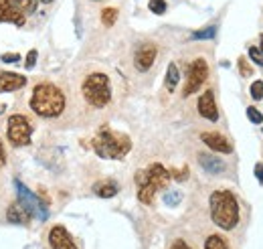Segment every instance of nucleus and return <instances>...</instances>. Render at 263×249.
I'll list each match as a JSON object with an SVG mask.
<instances>
[{"label": "nucleus", "mask_w": 263, "mask_h": 249, "mask_svg": "<svg viewBox=\"0 0 263 249\" xmlns=\"http://www.w3.org/2000/svg\"><path fill=\"white\" fill-rule=\"evenodd\" d=\"M27 103H29V110L36 118L47 120V122H55V120L65 116L69 97L59 83H55L51 79H39L31 87Z\"/></svg>", "instance_id": "f257e3e1"}, {"label": "nucleus", "mask_w": 263, "mask_h": 249, "mask_svg": "<svg viewBox=\"0 0 263 249\" xmlns=\"http://www.w3.org/2000/svg\"><path fill=\"white\" fill-rule=\"evenodd\" d=\"M75 92L87 110L101 112L114 101V81L103 69H89L81 75Z\"/></svg>", "instance_id": "f03ea898"}, {"label": "nucleus", "mask_w": 263, "mask_h": 249, "mask_svg": "<svg viewBox=\"0 0 263 249\" xmlns=\"http://www.w3.org/2000/svg\"><path fill=\"white\" fill-rule=\"evenodd\" d=\"M209 209H211L213 223L219 229L233 231L239 225V201L227 188H219V190L211 192Z\"/></svg>", "instance_id": "7ed1b4c3"}, {"label": "nucleus", "mask_w": 263, "mask_h": 249, "mask_svg": "<svg viewBox=\"0 0 263 249\" xmlns=\"http://www.w3.org/2000/svg\"><path fill=\"white\" fill-rule=\"evenodd\" d=\"M170 170L164 168L160 162H154L150 166H146L144 170H140L136 174V192H138V201L142 205H152L154 197L170 185Z\"/></svg>", "instance_id": "20e7f679"}, {"label": "nucleus", "mask_w": 263, "mask_h": 249, "mask_svg": "<svg viewBox=\"0 0 263 249\" xmlns=\"http://www.w3.org/2000/svg\"><path fill=\"white\" fill-rule=\"evenodd\" d=\"M91 146L96 150V154L107 160H122L124 156L130 152L132 140L130 136L122 134V132H114L109 128H101L96 138L91 140Z\"/></svg>", "instance_id": "39448f33"}, {"label": "nucleus", "mask_w": 263, "mask_h": 249, "mask_svg": "<svg viewBox=\"0 0 263 249\" xmlns=\"http://www.w3.org/2000/svg\"><path fill=\"white\" fill-rule=\"evenodd\" d=\"M31 136H33V124L29 120V116L25 114H12L6 122V140L10 146L14 148H25L31 144Z\"/></svg>", "instance_id": "423d86ee"}, {"label": "nucleus", "mask_w": 263, "mask_h": 249, "mask_svg": "<svg viewBox=\"0 0 263 249\" xmlns=\"http://www.w3.org/2000/svg\"><path fill=\"white\" fill-rule=\"evenodd\" d=\"M206 79H209V63H206V59H202V57H197L195 61L189 65L186 83H184L182 95L189 97V95L197 94L198 90L204 85Z\"/></svg>", "instance_id": "0eeeda50"}, {"label": "nucleus", "mask_w": 263, "mask_h": 249, "mask_svg": "<svg viewBox=\"0 0 263 249\" xmlns=\"http://www.w3.org/2000/svg\"><path fill=\"white\" fill-rule=\"evenodd\" d=\"M16 185V190H18V201H21V205L29 211V215L31 217H36L41 219V221H45V219L49 217V211H47V207H45V203H41V199L33 194L29 188L25 187V185H21V183H14Z\"/></svg>", "instance_id": "6e6552de"}, {"label": "nucleus", "mask_w": 263, "mask_h": 249, "mask_svg": "<svg viewBox=\"0 0 263 249\" xmlns=\"http://www.w3.org/2000/svg\"><path fill=\"white\" fill-rule=\"evenodd\" d=\"M156 57H158V47L154 43H144L138 47V51L134 55V67L144 73L154 65Z\"/></svg>", "instance_id": "1a4fd4ad"}, {"label": "nucleus", "mask_w": 263, "mask_h": 249, "mask_svg": "<svg viewBox=\"0 0 263 249\" xmlns=\"http://www.w3.org/2000/svg\"><path fill=\"white\" fill-rule=\"evenodd\" d=\"M0 23H12L16 27H23L27 23V14L14 0H0Z\"/></svg>", "instance_id": "9d476101"}, {"label": "nucleus", "mask_w": 263, "mask_h": 249, "mask_svg": "<svg viewBox=\"0 0 263 249\" xmlns=\"http://www.w3.org/2000/svg\"><path fill=\"white\" fill-rule=\"evenodd\" d=\"M200 140L215 152H221V154H231L233 152V144L227 140L225 134L221 132H202L200 134Z\"/></svg>", "instance_id": "9b49d317"}, {"label": "nucleus", "mask_w": 263, "mask_h": 249, "mask_svg": "<svg viewBox=\"0 0 263 249\" xmlns=\"http://www.w3.org/2000/svg\"><path fill=\"white\" fill-rule=\"evenodd\" d=\"M49 245L51 249H77L73 237L69 235L63 225H53L49 231Z\"/></svg>", "instance_id": "f8f14e48"}, {"label": "nucleus", "mask_w": 263, "mask_h": 249, "mask_svg": "<svg viewBox=\"0 0 263 249\" xmlns=\"http://www.w3.org/2000/svg\"><path fill=\"white\" fill-rule=\"evenodd\" d=\"M197 110H198V114H200L204 120H209V122H217V120H219V110H217V103H215V94H213V90H206L204 94L198 97Z\"/></svg>", "instance_id": "ddd939ff"}, {"label": "nucleus", "mask_w": 263, "mask_h": 249, "mask_svg": "<svg viewBox=\"0 0 263 249\" xmlns=\"http://www.w3.org/2000/svg\"><path fill=\"white\" fill-rule=\"evenodd\" d=\"M27 85V77L21 73H12V71H2L0 69V94L6 92H18Z\"/></svg>", "instance_id": "4468645a"}, {"label": "nucleus", "mask_w": 263, "mask_h": 249, "mask_svg": "<svg viewBox=\"0 0 263 249\" xmlns=\"http://www.w3.org/2000/svg\"><path fill=\"white\" fill-rule=\"evenodd\" d=\"M198 164L206 170V172H211V174H223L225 172V162L219 158V156L215 154H209V152H198Z\"/></svg>", "instance_id": "2eb2a0df"}, {"label": "nucleus", "mask_w": 263, "mask_h": 249, "mask_svg": "<svg viewBox=\"0 0 263 249\" xmlns=\"http://www.w3.org/2000/svg\"><path fill=\"white\" fill-rule=\"evenodd\" d=\"M6 219H8L10 223H16V225H29L31 215H29V211L21 205V201L14 199V201L6 207Z\"/></svg>", "instance_id": "dca6fc26"}, {"label": "nucleus", "mask_w": 263, "mask_h": 249, "mask_svg": "<svg viewBox=\"0 0 263 249\" xmlns=\"http://www.w3.org/2000/svg\"><path fill=\"white\" fill-rule=\"evenodd\" d=\"M6 181H8V150L4 140L0 138V203L6 197Z\"/></svg>", "instance_id": "f3484780"}, {"label": "nucleus", "mask_w": 263, "mask_h": 249, "mask_svg": "<svg viewBox=\"0 0 263 249\" xmlns=\"http://www.w3.org/2000/svg\"><path fill=\"white\" fill-rule=\"evenodd\" d=\"M178 81H180V71H178V65L176 63H170L168 65V71H166V81L164 87L172 94L176 87H178Z\"/></svg>", "instance_id": "a211bd4d"}, {"label": "nucleus", "mask_w": 263, "mask_h": 249, "mask_svg": "<svg viewBox=\"0 0 263 249\" xmlns=\"http://www.w3.org/2000/svg\"><path fill=\"white\" fill-rule=\"evenodd\" d=\"M93 192L101 197V199H111V197H116L118 194V185L116 183H111V181H105V183H98L96 187H93Z\"/></svg>", "instance_id": "6ab92c4d"}, {"label": "nucleus", "mask_w": 263, "mask_h": 249, "mask_svg": "<svg viewBox=\"0 0 263 249\" xmlns=\"http://www.w3.org/2000/svg\"><path fill=\"white\" fill-rule=\"evenodd\" d=\"M204 249H229V243H227V239L223 237V235H209L206 239H204Z\"/></svg>", "instance_id": "aec40b11"}, {"label": "nucleus", "mask_w": 263, "mask_h": 249, "mask_svg": "<svg viewBox=\"0 0 263 249\" xmlns=\"http://www.w3.org/2000/svg\"><path fill=\"white\" fill-rule=\"evenodd\" d=\"M118 8H114V6H107V8H103L101 10V23L105 25V27H111L116 21H118Z\"/></svg>", "instance_id": "412c9836"}, {"label": "nucleus", "mask_w": 263, "mask_h": 249, "mask_svg": "<svg viewBox=\"0 0 263 249\" xmlns=\"http://www.w3.org/2000/svg\"><path fill=\"white\" fill-rule=\"evenodd\" d=\"M215 32H217V27H209V29L193 32V39H195V41H206V39H213Z\"/></svg>", "instance_id": "4be33fe9"}, {"label": "nucleus", "mask_w": 263, "mask_h": 249, "mask_svg": "<svg viewBox=\"0 0 263 249\" xmlns=\"http://www.w3.org/2000/svg\"><path fill=\"white\" fill-rule=\"evenodd\" d=\"M148 8H150L154 14H164L166 0H150V2H148Z\"/></svg>", "instance_id": "5701e85b"}, {"label": "nucleus", "mask_w": 263, "mask_h": 249, "mask_svg": "<svg viewBox=\"0 0 263 249\" xmlns=\"http://www.w3.org/2000/svg\"><path fill=\"white\" fill-rule=\"evenodd\" d=\"M249 92H251V97L255 99V101H259V99H263V81H253L251 83V87H249Z\"/></svg>", "instance_id": "b1692460"}, {"label": "nucleus", "mask_w": 263, "mask_h": 249, "mask_svg": "<svg viewBox=\"0 0 263 249\" xmlns=\"http://www.w3.org/2000/svg\"><path fill=\"white\" fill-rule=\"evenodd\" d=\"M18 6H21V10L25 12V14H29V12H33L34 8H36V2L39 0H14Z\"/></svg>", "instance_id": "393cba45"}, {"label": "nucleus", "mask_w": 263, "mask_h": 249, "mask_svg": "<svg viewBox=\"0 0 263 249\" xmlns=\"http://www.w3.org/2000/svg\"><path fill=\"white\" fill-rule=\"evenodd\" d=\"M247 118H249L253 124H261L263 122V114L257 108H247Z\"/></svg>", "instance_id": "a878e982"}, {"label": "nucleus", "mask_w": 263, "mask_h": 249, "mask_svg": "<svg viewBox=\"0 0 263 249\" xmlns=\"http://www.w3.org/2000/svg\"><path fill=\"white\" fill-rule=\"evenodd\" d=\"M249 59L253 63H257L259 67H263V53L257 47H251V49H249Z\"/></svg>", "instance_id": "bb28decb"}, {"label": "nucleus", "mask_w": 263, "mask_h": 249, "mask_svg": "<svg viewBox=\"0 0 263 249\" xmlns=\"http://www.w3.org/2000/svg\"><path fill=\"white\" fill-rule=\"evenodd\" d=\"M170 249H193V247H191V245H189L184 239H176V241L170 245Z\"/></svg>", "instance_id": "cd10ccee"}, {"label": "nucleus", "mask_w": 263, "mask_h": 249, "mask_svg": "<svg viewBox=\"0 0 263 249\" xmlns=\"http://www.w3.org/2000/svg\"><path fill=\"white\" fill-rule=\"evenodd\" d=\"M239 69L243 71V75H251V67L245 63V59H243V57L239 59Z\"/></svg>", "instance_id": "c85d7f7f"}, {"label": "nucleus", "mask_w": 263, "mask_h": 249, "mask_svg": "<svg viewBox=\"0 0 263 249\" xmlns=\"http://www.w3.org/2000/svg\"><path fill=\"white\" fill-rule=\"evenodd\" d=\"M21 59L16 53H6V55H2V61H6V63H16Z\"/></svg>", "instance_id": "c756f323"}, {"label": "nucleus", "mask_w": 263, "mask_h": 249, "mask_svg": "<svg viewBox=\"0 0 263 249\" xmlns=\"http://www.w3.org/2000/svg\"><path fill=\"white\" fill-rule=\"evenodd\" d=\"M34 61H36V51H31L29 57H27V69H33Z\"/></svg>", "instance_id": "7c9ffc66"}, {"label": "nucleus", "mask_w": 263, "mask_h": 249, "mask_svg": "<svg viewBox=\"0 0 263 249\" xmlns=\"http://www.w3.org/2000/svg\"><path fill=\"white\" fill-rule=\"evenodd\" d=\"M255 176L259 179V183L263 185V164L261 162H257V164H255Z\"/></svg>", "instance_id": "2f4dec72"}, {"label": "nucleus", "mask_w": 263, "mask_h": 249, "mask_svg": "<svg viewBox=\"0 0 263 249\" xmlns=\"http://www.w3.org/2000/svg\"><path fill=\"white\" fill-rule=\"evenodd\" d=\"M174 199H180V192H170V194L166 197V203H168V205H174V203H176Z\"/></svg>", "instance_id": "473e14b6"}, {"label": "nucleus", "mask_w": 263, "mask_h": 249, "mask_svg": "<svg viewBox=\"0 0 263 249\" xmlns=\"http://www.w3.org/2000/svg\"><path fill=\"white\" fill-rule=\"evenodd\" d=\"M259 39H261V49H259V51H261V53H263V34H261V37H259Z\"/></svg>", "instance_id": "72a5a7b5"}, {"label": "nucleus", "mask_w": 263, "mask_h": 249, "mask_svg": "<svg viewBox=\"0 0 263 249\" xmlns=\"http://www.w3.org/2000/svg\"><path fill=\"white\" fill-rule=\"evenodd\" d=\"M41 2H53V0H41Z\"/></svg>", "instance_id": "f704fd0d"}, {"label": "nucleus", "mask_w": 263, "mask_h": 249, "mask_svg": "<svg viewBox=\"0 0 263 249\" xmlns=\"http://www.w3.org/2000/svg\"><path fill=\"white\" fill-rule=\"evenodd\" d=\"M93 2H101V0H93Z\"/></svg>", "instance_id": "c9c22d12"}]
</instances>
